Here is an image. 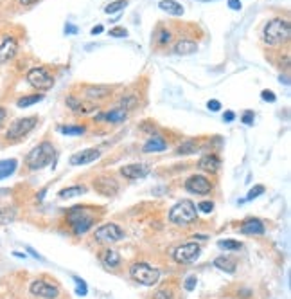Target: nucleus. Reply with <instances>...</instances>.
Instances as JSON below:
<instances>
[{"label":"nucleus","mask_w":291,"mask_h":299,"mask_svg":"<svg viewBox=\"0 0 291 299\" xmlns=\"http://www.w3.org/2000/svg\"><path fill=\"white\" fill-rule=\"evenodd\" d=\"M56 161V148L51 141H42L38 146H34L31 152L27 153L26 164L27 168L36 171V169H43L45 166L52 164Z\"/></svg>","instance_id":"nucleus-1"},{"label":"nucleus","mask_w":291,"mask_h":299,"mask_svg":"<svg viewBox=\"0 0 291 299\" xmlns=\"http://www.w3.org/2000/svg\"><path fill=\"white\" fill-rule=\"evenodd\" d=\"M291 34V24L286 18H271L262 29V40L266 45H281L288 42Z\"/></svg>","instance_id":"nucleus-2"},{"label":"nucleus","mask_w":291,"mask_h":299,"mask_svg":"<svg viewBox=\"0 0 291 299\" xmlns=\"http://www.w3.org/2000/svg\"><path fill=\"white\" fill-rule=\"evenodd\" d=\"M196 205L191 200H182L176 205H173L169 211V222L178 227H187L196 220Z\"/></svg>","instance_id":"nucleus-3"},{"label":"nucleus","mask_w":291,"mask_h":299,"mask_svg":"<svg viewBox=\"0 0 291 299\" xmlns=\"http://www.w3.org/2000/svg\"><path fill=\"white\" fill-rule=\"evenodd\" d=\"M130 276L133 281L144 287H153L160 281V270L156 267H151L149 263L137 262L130 267Z\"/></svg>","instance_id":"nucleus-4"},{"label":"nucleus","mask_w":291,"mask_h":299,"mask_svg":"<svg viewBox=\"0 0 291 299\" xmlns=\"http://www.w3.org/2000/svg\"><path fill=\"white\" fill-rule=\"evenodd\" d=\"M36 125H38V117L36 116L20 117V119L13 121V123L9 125V128H7V132H5V139H7L9 142L20 141V139H24L29 132L34 130V128H36Z\"/></svg>","instance_id":"nucleus-5"},{"label":"nucleus","mask_w":291,"mask_h":299,"mask_svg":"<svg viewBox=\"0 0 291 299\" xmlns=\"http://www.w3.org/2000/svg\"><path fill=\"white\" fill-rule=\"evenodd\" d=\"M27 83L36 90H51L54 87V78L45 67H34L27 72Z\"/></svg>","instance_id":"nucleus-6"},{"label":"nucleus","mask_w":291,"mask_h":299,"mask_svg":"<svg viewBox=\"0 0 291 299\" xmlns=\"http://www.w3.org/2000/svg\"><path fill=\"white\" fill-rule=\"evenodd\" d=\"M200 254H202V247L196 241H187L173 251V258L176 263H193L200 258Z\"/></svg>","instance_id":"nucleus-7"},{"label":"nucleus","mask_w":291,"mask_h":299,"mask_svg":"<svg viewBox=\"0 0 291 299\" xmlns=\"http://www.w3.org/2000/svg\"><path fill=\"white\" fill-rule=\"evenodd\" d=\"M94 238L101 243H114V241H119L124 238V231L117 224H104V226L95 229Z\"/></svg>","instance_id":"nucleus-8"},{"label":"nucleus","mask_w":291,"mask_h":299,"mask_svg":"<svg viewBox=\"0 0 291 299\" xmlns=\"http://www.w3.org/2000/svg\"><path fill=\"white\" fill-rule=\"evenodd\" d=\"M32 296H36L40 299H58L59 298V287L58 285H52L43 281V279H36L32 281L31 287H29Z\"/></svg>","instance_id":"nucleus-9"},{"label":"nucleus","mask_w":291,"mask_h":299,"mask_svg":"<svg viewBox=\"0 0 291 299\" xmlns=\"http://www.w3.org/2000/svg\"><path fill=\"white\" fill-rule=\"evenodd\" d=\"M185 189L193 195H208L214 189V184L205 175H191L185 180Z\"/></svg>","instance_id":"nucleus-10"},{"label":"nucleus","mask_w":291,"mask_h":299,"mask_svg":"<svg viewBox=\"0 0 291 299\" xmlns=\"http://www.w3.org/2000/svg\"><path fill=\"white\" fill-rule=\"evenodd\" d=\"M94 189L99 195L103 197H115L119 193V182L114 179V177H106V175H101V177H95L94 182H92Z\"/></svg>","instance_id":"nucleus-11"},{"label":"nucleus","mask_w":291,"mask_h":299,"mask_svg":"<svg viewBox=\"0 0 291 299\" xmlns=\"http://www.w3.org/2000/svg\"><path fill=\"white\" fill-rule=\"evenodd\" d=\"M149 171H151V166L146 163H133V164H128V166H122V168H120V175L130 180L144 179V177L149 175Z\"/></svg>","instance_id":"nucleus-12"},{"label":"nucleus","mask_w":291,"mask_h":299,"mask_svg":"<svg viewBox=\"0 0 291 299\" xmlns=\"http://www.w3.org/2000/svg\"><path fill=\"white\" fill-rule=\"evenodd\" d=\"M65 103H67V106L70 108V112H74V114H78V116H85V114H92V112H95V103H92V101H83L79 100V98H76V96H68L67 100H65Z\"/></svg>","instance_id":"nucleus-13"},{"label":"nucleus","mask_w":291,"mask_h":299,"mask_svg":"<svg viewBox=\"0 0 291 299\" xmlns=\"http://www.w3.org/2000/svg\"><path fill=\"white\" fill-rule=\"evenodd\" d=\"M99 157H101V150H97V148H87V150L74 153L72 157H70V164L72 166H85V164L97 161Z\"/></svg>","instance_id":"nucleus-14"},{"label":"nucleus","mask_w":291,"mask_h":299,"mask_svg":"<svg viewBox=\"0 0 291 299\" xmlns=\"http://www.w3.org/2000/svg\"><path fill=\"white\" fill-rule=\"evenodd\" d=\"M18 53V42L13 36H5L0 43V65L11 62Z\"/></svg>","instance_id":"nucleus-15"},{"label":"nucleus","mask_w":291,"mask_h":299,"mask_svg":"<svg viewBox=\"0 0 291 299\" xmlns=\"http://www.w3.org/2000/svg\"><path fill=\"white\" fill-rule=\"evenodd\" d=\"M126 117H128V112L122 110V108H114L110 112H101V114H95V121L99 123H110V125H119V123H124Z\"/></svg>","instance_id":"nucleus-16"},{"label":"nucleus","mask_w":291,"mask_h":299,"mask_svg":"<svg viewBox=\"0 0 291 299\" xmlns=\"http://www.w3.org/2000/svg\"><path fill=\"white\" fill-rule=\"evenodd\" d=\"M198 168L210 175L218 173L219 168H221V159H219L216 153H207V155H203V157L198 161Z\"/></svg>","instance_id":"nucleus-17"},{"label":"nucleus","mask_w":291,"mask_h":299,"mask_svg":"<svg viewBox=\"0 0 291 299\" xmlns=\"http://www.w3.org/2000/svg\"><path fill=\"white\" fill-rule=\"evenodd\" d=\"M239 231L241 234H246V236H261V234H264V224L259 218H248L241 224Z\"/></svg>","instance_id":"nucleus-18"},{"label":"nucleus","mask_w":291,"mask_h":299,"mask_svg":"<svg viewBox=\"0 0 291 299\" xmlns=\"http://www.w3.org/2000/svg\"><path fill=\"white\" fill-rule=\"evenodd\" d=\"M85 96L88 98V100H106L112 96V89L106 87V85H90L85 89Z\"/></svg>","instance_id":"nucleus-19"},{"label":"nucleus","mask_w":291,"mask_h":299,"mask_svg":"<svg viewBox=\"0 0 291 299\" xmlns=\"http://www.w3.org/2000/svg\"><path fill=\"white\" fill-rule=\"evenodd\" d=\"M166 150H167V142L158 135H153L149 141L142 146V152L144 153H160V152H166Z\"/></svg>","instance_id":"nucleus-20"},{"label":"nucleus","mask_w":291,"mask_h":299,"mask_svg":"<svg viewBox=\"0 0 291 299\" xmlns=\"http://www.w3.org/2000/svg\"><path fill=\"white\" fill-rule=\"evenodd\" d=\"M158 7H160L164 13H167V15H173V16H182L183 13H185L183 5L180 4V2H176V0H160Z\"/></svg>","instance_id":"nucleus-21"},{"label":"nucleus","mask_w":291,"mask_h":299,"mask_svg":"<svg viewBox=\"0 0 291 299\" xmlns=\"http://www.w3.org/2000/svg\"><path fill=\"white\" fill-rule=\"evenodd\" d=\"M101 262H103V265H106V267L117 268L120 265L119 251H117V249H106V251L101 254Z\"/></svg>","instance_id":"nucleus-22"},{"label":"nucleus","mask_w":291,"mask_h":299,"mask_svg":"<svg viewBox=\"0 0 291 299\" xmlns=\"http://www.w3.org/2000/svg\"><path fill=\"white\" fill-rule=\"evenodd\" d=\"M198 51V43L193 40H180V42L175 45V54L178 56H189V54H194Z\"/></svg>","instance_id":"nucleus-23"},{"label":"nucleus","mask_w":291,"mask_h":299,"mask_svg":"<svg viewBox=\"0 0 291 299\" xmlns=\"http://www.w3.org/2000/svg\"><path fill=\"white\" fill-rule=\"evenodd\" d=\"M16 168H18V161L16 159H4V161H0V180L11 177L16 171Z\"/></svg>","instance_id":"nucleus-24"},{"label":"nucleus","mask_w":291,"mask_h":299,"mask_svg":"<svg viewBox=\"0 0 291 299\" xmlns=\"http://www.w3.org/2000/svg\"><path fill=\"white\" fill-rule=\"evenodd\" d=\"M214 267L223 270L227 274H234L235 272V262L229 256H218L214 260Z\"/></svg>","instance_id":"nucleus-25"},{"label":"nucleus","mask_w":291,"mask_h":299,"mask_svg":"<svg viewBox=\"0 0 291 299\" xmlns=\"http://www.w3.org/2000/svg\"><path fill=\"white\" fill-rule=\"evenodd\" d=\"M94 216L90 215V216H87V218H83V220H79V222H76L74 226H70L72 227V233L76 234V236H81V234H85V233H88L90 231V227L94 226Z\"/></svg>","instance_id":"nucleus-26"},{"label":"nucleus","mask_w":291,"mask_h":299,"mask_svg":"<svg viewBox=\"0 0 291 299\" xmlns=\"http://www.w3.org/2000/svg\"><path fill=\"white\" fill-rule=\"evenodd\" d=\"M58 130L61 132L63 135H72V137H78V135H83L87 128L83 125H61L58 126Z\"/></svg>","instance_id":"nucleus-27"},{"label":"nucleus","mask_w":291,"mask_h":299,"mask_svg":"<svg viewBox=\"0 0 291 299\" xmlns=\"http://www.w3.org/2000/svg\"><path fill=\"white\" fill-rule=\"evenodd\" d=\"M42 100H43V94L24 96V98H20V100L16 101V106H18V108H27V106H32L36 105V103H40Z\"/></svg>","instance_id":"nucleus-28"},{"label":"nucleus","mask_w":291,"mask_h":299,"mask_svg":"<svg viewBox=\"0 0 291 299\" xmlns=\"http://www.w3.org/2000/svg\"><path fill=\"white\" fill-rule=\"evenodd\" d=\"M87 191L85 186H70V188H65L59 191V199L67 200V199H72V197H79V195H83Z\"/></svg>","instance_id":"nucleus-29"},{"label":"nucleus","mask_w":291,"mask_h":299,"mask_svg":"<svg viewBox=\"0 0 291 299\" xmlns=\"http://www.w3.org/2000/svg\"><path fill=\"white\" fill-rule=\"evenodd\" d=\"M15 218H16V209L13 205H7V207H2V209H0V224H2V226L15 222Z\"/></svg>","instance_id":"nucleus-30"},{"label":"nucleus","mask_w":291,"mask_h":299,"mask_svg":"<svg viewBox=\"0 0 291 299\" xmlns=\"http://www.w3.org/2000/svg\"><path fill=\"white\" fill-rule=\"evenodd\" d=\"M198 152V142L196 141H185L182 142L180 146L176 148V153L178 155H191V153H196Z\"/></svg>","instance_id":"nucleus-31"},{"label":"nucleus","mask_w":291,"mask_h":299,"mask_svg":"<svg viewBox=\"0 0 291 299\" xmlns=\"http://www.w3.org/2000/svg\"><path fill=\"white\" fill-rule=\"evenodd\" d=\"M218 245L221 247V249H225V251H241V249H243V243H239V241L235 240H219Z\"/></svg>","instance_id":"nucleus-32"},{"label":"nucleus","mask_w":291,"mask_h":299,"mask_svg":"<svg viewBox=\"0 0 291 299\" xmlns=\"http://www.w3.org/2000/svg\"><path fill=\"white\" fill-rule=\"evenodd\" d=\"M128 5V2L126 0H115V2H112V4H108L106 7H104V13H108V15H114V13H117V11H122Z\"/></svg>","instance_id":"nucleus-33"},{"label":"nucleus","mask_w":291,"mask_h":299,"mask_svg":"<svg viewBox=\"0 0 291 299\" xmlns=\"http://www.w3.org/2000/svg\"><path fill=\"white\" fill-rule=\"evenodd\" d=\"M72 279H74V283H76V294L85 298V296L88 294V287H87V283H85L81 278H78V276H74Z\"/></svg>","instance_id":"nucleus-34"},{"label":"nucleus","mask_w":291,"mask_h":299,"mask_svg":"<svg viewBox=\"0 0 291 299\" xmlns=\"http://www.w3.org/2000/svg\"><path fill=\"white\" fill-rule=\"evenodd\" d=\"M173 34L167 29H158V33H156V43L158 45H166V43L171 42Z\"/></svg>","instance_id":"nucleus-35"},{"label":"nucleus","mask_w":291,"mask_h":299,"mask_svg":"<svg viewBox=\"0 0 291 299\" xmlns=\"http://www.w3.org/2000/svg\"><path fill=\"white\" fill-rule=\"evenodd\" d=\"M137 106V98H133V96H128V98H124V100L119 103V108H122V110H130V108H135Z\"/></svg>","instance_id":"nucleus-36"},{"label":"nucleus","mask_w":291,"mask_h":299,"mask_svg":"<svg viewBox=\"0 0 291 299\" xmlns=\"http://www.w3.org/2000/svg\"><path fill=\"white\" fill-rule=\"evenodd\" d=\"M264 193V186L262 184H257V186H254V188L250 189L248 195H246V200H254V199H259L261 195Z\"/></svg>","instance_id":"nucleus-37"},{"label":"nucleus","mask_w":291,"mask_h":299,"mask_svg":"<svg viewBox=\"0 0 291 299\" xmlns=\"http://www.w3.org/2000/svg\"><path fill=\"white\" fill-rule=\"evenodd\" d=\"M196 285H198L196 276H189V278L185 279V283H183V289L187 290V292H193V290L196 289Z\"/></svg>","instance_id":"nucleus-38"},{"label":"nucleus","mask_w":291,"mask_h":299,"mask_svg":"<svg viewBox=\"0 0 291 299\" xmlns=\"http://www.w3.org/2000/svg\"><path fill=\"white\" fill-rule=\"evenodd\" d=\"M108 34L114 38H124V36H128V31H126L124 27H114V29H110Z\"/></svg>","instance_id":"nucleus-39"},{"label":"nucleus","mask_w":291,"mask_h":299,"mask_svg":"<svg viewBox=\"0 0 291 299\" xmlns=\"http://www.w3.org/2000/svg\"><path fill=\"white\" fill-rule=\"evenodd\" d=\"M196 209H200L202 213H212L214 209V202H208V200H205V202H200L198 204Z\"/></svg>","instance_id":"nucleus-40"},{"label":"nucleus","mask_w":291,"mask_h":299,"mask_svg":"<svg viewBox=\"0 0 291 299\" xmlns=\"http://www.w3.org/2000/svg\"><path fill=\"white\" fill-rule=\"evenodd\" d=\"M254 119H255V116H254V112L252 110H246L243 114V117H241V121H243L244 125H254Z\"/></svg>","instance_id":"nucleus-41"},{"label":"nucleus","mask_w":291,"mask_h":299,"mask_svg":"<svg viewBox=\"0 0 291 299\" xmlns=\"http://www.w3.org/2000/svg\"><path fill=\"white\" fill-rule=\"evenodd\" d=\"M261 98L264 101H270V103H275V100H277L275 94H273L271 90H262V92H261Z\"/></svg>","instance_id":"nucleus-42"},{"label":"nucleus","mask_w":291,"mask_h":299,"mask_svg":"<svg viewBox=\"0 0 291 299\" xmlns=\"http://www.w3.org/2000/svg\"><path fill=\"white\" fill-rule=\"evenodd\" d=\"M155 299H171V292L166 289H162L155 294Z\"/></svg>","instance_id":"nucleus-43"},{"label":"nucleus","mask_w":291,"mask_h":299,"mask_svg":"<svg viewBox=\"0 0 291 299\" xmlns=\"http://www.w3.org/2000/svg\"><path fill=\"white\" fill-rule=\"evenodd\" d=\"M207 106H208V110H212V112H218L219 108H221V103H219L218 100H210L207 103Z\"/></svg>","instance_id":"nucleus-44"},{"label":"nucleus","mask_w":291,"mask_h":299,"mask_svg":"<svg viewBox=\"0 0 291 299\" xmlns=\"http://www.w3.org/2000/svg\"><path fill=\"white\" fill-rule=\"evenodd\" d=\"M229 7L230 9H234V11H241V0H229Z\"/></svg>","instance_id":"nucleus-45"},{"label":"nucleus","mask_w":291,"mask_h":299,"mask_svg":"<svg viewBox=\"0 0 291 299\" xmlns=\"http://www.w3.org/2000/svg\"><path fill=\"white\" fill-rule=\"evenodd\" d=\"M234 119H235V114L232 110H227L223 114V121H225V123H230V121H234Z\"/></svg>","instance_id":"nucleus-46"},{"label":"nucleus","mask_w":291,"mask_h":299,"mask_svg":"<svg viewBox=\"0 0 291 299\" xmlns=\"http://www.w3.org/2000/svg\"><path fill=\"white\" fill-rule=\"evenodd\" d=\"M65 33H67V34H76V33H78V27L72 26V24H67V26H65Z\"/></svg>","instance_id":"nucleus-47"},{"label":"nucleus","mask_w":291,"mask_h":299,"mask_svg":"<svg viewBox=\"0 0 291 299\" xmlns=\"http://www.w3.org/2000/svg\"><path fill=\"white\" fill-rule=\"evenodd\" d=\"M5 117H7V110H5L4 106H0V128H2V125H4Z\"/></svg>","instance_id":"nucleus-48"},{"label":"nucleus","mask_w":291,"mask_h":299,"mask_svg":"<svg viewBox=\"0 0 291 299\" xmlns=\"http://www.w3.org/2000/svg\"><path fill=\"white\" fill-rule=\"evenodd\" d=\"M27 251H29V254H31L32 258H36V260H43V258L40 256V254H38V252L34 251V249H32V247H27Z\"/></svg>","instance_id":"nucleus-49"},{"label":"nucleus","mask_w":291,"mask_h":299,"mask_svg":"<svg viewBox=\"0 0 291 299\" xmlns=\"http://www.w3.org/2000/svg\"><path fill=\"white\" fill-rule=\"evenodd\" d=\"M18 2H20V5H31L34 2H38V0H18Z\"/></svg>","instance_id":"nucleus-50"},{"label":"nucleus","mask_w":291,"mask_h":299,"mask_svg":"<svg viewBox=\"0 0 291 299\" xmlns=\"http://www.w3.org/2000/svg\"><path fill=\"white\" fill-rule=\"evenodd\" d=\"M99 33H103V26H95L92 29V34H99Z\"/></svg>","instance_id":"nucleus-51"},{"label":"nucleus","mask_w":291,"mask_h":299,"mask_svg":"<svg viewBox=\"0 0 291 299\" xmlns=\"http://www.w3.org/2000/svg\"><path fill=\"white\" fill-rule=\"evenodd\" d=\"M198 240H207V234H194Z\"/></svg>","instance_id":"nucleus-52"},{"label":"nucleus","mask_w":291,"mask_h":299,"mask_svg":"<svg viewBox=\"0 0 291 299\" xmlns=\"http://www.w3.org/2000/svg\"><path fill=\"white\" fill-rule=\"evenodd\" d=\"M200 2H212V0H200Z\"/></svg>","instance_id":"nucleus-53"}]
</instances>
